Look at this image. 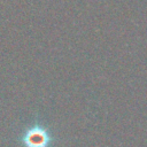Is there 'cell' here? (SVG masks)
Masks as SVG:
<instances>
[{"instance_id":"1","label":"cell","mask_w":147,"mask_h":147,"mask_svg":"<svg viewBox=\"0 0 147 147\" xmlns=\"http://www.w3.org/2000/svg\"><path fill=\"white\" fill-rule=\"evenodd\" d=\"M24 147H47L49 142V134L40 125L29 127L21 138Z\"/></svg>"}]
</instances>
